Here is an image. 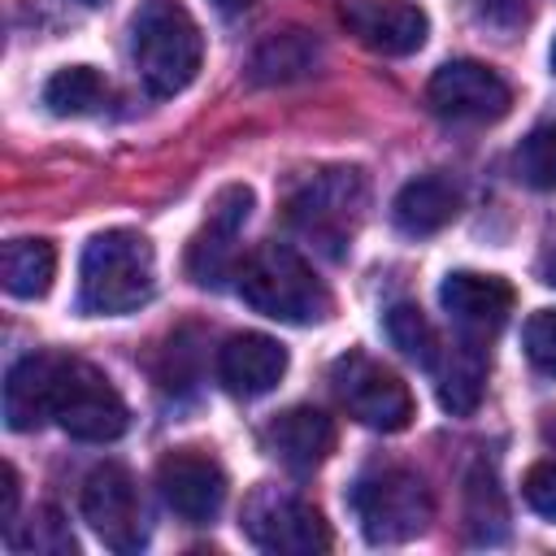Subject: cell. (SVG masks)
<instances>
[{
  "label": "cell",
  "instance_id": "obj_1",
  "mask_svg": "<svg viewBox=\"0 0 556 556\" xmlns=\"http://www.w3.org/2000/svg\"><path fill=\"white\" fill-rule=\"evenodd\" d=\"M156 256L139 230L113 226L87 239L78 261V308L96 317H122L152 300Z\"/></svg>",
  "mask_w": 556,
  "mask_h": 556
},
{
  "label": "cell",
  "instance_id": "obj_2",
  "mask_svg": "<svg viewBox=\"0 0 556 556\" xmlns=\"http://www.w3.org/2000/svg\"><path fill=\"white\" fill-rule=\"evenodd\" d=\"M130 56L152 96H178L204 65V35L182 0H143L130 17Z\"/></svg>",
  "mask_w": 556,
  "mask_h": 556
},
{
  "label": "cell",
  "instance_id": "obj_3",
  "mask_svg": "<svg viewBox=\"0 0 556 556\" xmlns=\"http://www.w3.org/2000/svg\"><path fill=\"white\" fill-rule=\"evenodd\" d=\"M235 278H239V295H243L256 313H265V317H274V321L313 326V321H321V317L330 313V291H326V282H321V278L313 274V265H308L295 248H287V243H261V248H252V252L239 261Z\"/></svg>",
  "mask_w": 556,
  "mask_h": 556
},
{
  "label": "cell",
  "instance_id": "obj_4",
  "mask_svg": "<svg viewBox=\"0 0 556 556\" xmlns=\"http://www.w3.org/2000/svg\"><path fill=\"white\" fill-rule=\"evenodd\" d=\"M352 513L361 521V534L378 547H391V543H408L417 539L430 517H434V500H430V486L404 469V465H382V469H369L356 478L352 486Z\"/></svg>",
  "mask_w": 556,
  "mask_h": 556
},
{
  "label": "cell",
  "instance_id": "obj_5",
  "mask_svg": "<svg viewBox=\"0 0 556 556\" xmlns=\"http://www.w3.org/2000/svg\"><path fill=\"white\" fill-rule=\"evenodd\" d=\"M52 421L83 443H113L126 434L130 413L117 387L96 369L91 361L78 356H56V378H52Z\"/></svg>",
  "mask_w": 556,
  "mask_h": 556
},
{
  "label": "cell",
  "instance_id": "obj_6",
  "mask_svg": "<svg viewBox=\"0 0 556 556\" xmlns=\"http://www.w3.org/2000/svg\"><path fill=\"white\" fill-rule=\"evenodd\" d=\"M365 208V178L361 169L334 165V169H317L291 200H287V217L300 235H308L313 243H321L326 252H343V243L356 235Z\"/></svg>",
  "mask_w": 556,
  "mask_h": 556
},
{
  "label": "cell",
  "instance_id": "obj_7",
  "mask_svg": "<svg viewBox=\"0 0 556 556\" xmlns=\"http://www.w3.org/2000/svg\"><path fill=\"white\" fill-rule=\"evenodd\" d=\"M330 382H334V395L339 404L369 430H382V434H395L413 421V391L408 382L387 369L382 361L365 356V352H348L334 361L330 369Z\"/></svg>",
  "mask_w": 556,
  "mask_h": 556
},
{
  "label": "cell",
  "instance_id": "obj_8",
  "mask_svg": "<svg viewBox=\"0 0 556 556\" xmlns=\"http://www.w3.org/2000/svg\"><path fill=\"white\" fill-rule=\"evenodd\" d=\"M239 526L261 552H274V556H313V552L330 547L326 517L308 500H300L291 491H278V486H261L243 504Z\"/></svg>",
  "mask_w": 556,
  "mask_h": 556
},
{
  "label": "cell",
  "instance_id": "obj_9",
  "mask_svg": "<svg viewBox=\"0 0 556 556\" xmlns=\"http://www.w3.org/2000/svg\"><path fill=\"white\" fill-rule=\"evenodd\" d=\"M83 517L113 552H139L148 543V513L126 465H96L83 482Z\"/></svg>",
  "mask_w": 556,
  "mask_h": 556
},
{
  "label": "cell",
  "instance_id": "obj_10",
  "mask_svg": "<svg viewBox=\"0 0 556 556\" xmlns=\"http://www.w3.org/2000/svg\"><path fill=\"white\" fill-rule=\"evenodd\" d=\"M426 100L447 122H500L513 104V87L482 61H447L434 70Z\"/></svg>",
  "mask_w": 556,
  "mask_h": 556
},
{
  "label": "cell",
  "instance_id": "obj_11",
  "mask_svg": "<svg viewBox=\"0 0 556 556\" xmlns=\"http://www.w3.org/2000/svg\"><path fill=\"white\" fill-rule=\"evenodd\" d=\"M156 486L161 500L182 517V521H213L226 504V473L213 456L204 452H169L156 465Z\"/></svg>",
  "mask_w": 556,
  "mask_h": 556
},
{
  "label": "cell",
  "instance_id": "obj_12",
  "mask_svg": "<svg viewBox=\"0 0 556 556\" xmlns=\"http://www.w3.org/2000/svg\"><path fill=\"white\" fill-rule=\"evenodd\" d=\"M343 26L369 52H382V56H408L430 35V17L413 0H348Z\"/></svg>",
  "mask_w": 556,
  "mask_h": 556
},
{
  "label": "cell",
  "instance_id": "obj_13",
  "mask_svg": "<svg viewBox=\"0 0 556 556\" xmlns=\"http://www.w3.org/2000/svg\"><path fill=\"white\" fill-rule=\"evenodd\" d=\"M513 287L495 274H478V269H456L443 278L439 287V304L443 313L469 334V339H491L508 313H513Z\"/></svg>",
  "mask_w": 556,
  "mask_h": 556
},
{
  "label": "cell",
  "instance_id": "obj_14",
  "mask_svg": "<svg viewBox=\"0 0 556 556\" xmlns=\"http://www.w3.org/2000/svg\"><path fill=\"white\" fill-rule=\"evenodd\" d=\"M252 213V187L235 182V187H222L208 204V222L204 230L191 239V252H187V269L200 287H217L222 274L230 269V243L239 239L243 222Z\"/></svg>",
  "mask_w": 556,
  "mask_h": 556
},
{
  "label": "cell",
  "instance_id": "obj_15",
  "mask_svg": "<svg viewBox=\"0 0 556 556\" xmlns=\"http://www.w3.org/2000/svg\"><path fill=\"white\" fill-rule=\"evenodd\" d=\"M287 374V348L261 330H243V334H230L217 352V378L230 395H265L282 382Z\"/></svg>",
  "mask_w": 556,
  "mask_h": 556
},
{
  "label": "cell",
  "instance_id": "obj_16",
  "mask_svg": "<svg viewBox=\"0 0 556 556\" xmlns=\"http://www.w3.org/2000/svg\"><path fill=\"white\" fill-rule=\"evenodd\" d=\"M265 447L287 469L308 473V469H317L334 452V421L321 408H313V404H295V408L278 413L265 426Z\"/></svg>",
  "mask_w": 556,
  "mask_h": 556
},
{
  "label": "cell",
  "instance_id": "obj_17",
  "mask_svg": "<svg viewBox=\"0 0 556 556\" xmlns=\"http://www.w3.org/2000/svg\"><path fill=\"white\" fill-rule=\"evenodd\" d=\"M52 378H56V352H30L9 369L4 378L9 430H35L52 417Z\"/></svg>",
  "mask_w": 556,
  "mask_h": 556
},
{
  "label": "cell",
  "instance_id": "obj_18",
  "mask_svg": "<svg viewBox=\"0 0 556 556\" xmlns=\"http://www.w3.org/2000/svg\"><path fill=\"white\" fill-rule=\"evenodd\" d=\"M460 213V191L452 178L443 174H421L413 182H404L391 200V222L404 235H434L443 230L452 217Z\"/></svg>",
  "mask_w": 556,
  "mask_h": 556
},
{
  "label": "cell",
  "instance_id": "obj_19",
  "mask_svg": "<svg viewBox=\"0 0 556 556\" xmlns=\"http://www.w3.org/2000/svg\"><path fill=\"white\" fill-rule=\"evenodd\" d=\"M56 278V248L48 239H9L0 252V282L13 300L48 295Z\"/></svg>",
  "mask_w": 556,
  "mask_h": 556
},
{
  "label": "cell",
  "instance_id": "obj_20",
  "mask_svg": "<svg viewBox=\"0 0 556 556\" xmlns=\"http://www.w3.org/2000/svg\"><path fill=\"white\" fill-rule=\"evenodd\" d=\"M434 382H439V404L456 417L473 413L478 400H482V382H486V365H482V352L460 343V348H443L439 361L430 365Z\"/></svg>",
  "mask_w": 556,
  "mask_h": 556
},
{
  "label": "cell",
  "instance_id": "obj_21",
  "mask_svg": "<svg viewBox=\"0 0 556 556\" xmlns=\"http://www.w3.org/2000/svg\"><path fill=\"white\" fill-rule=\"evenodd\" d=\"M317 65V43L304 30H278L252 52L256 83H295Z\"/></svg>",
  "mask_w": 556,
  "mask_h": 556
},
{
  "label": "cell",
  "instance_id": "obj_22",
  "mask_svg": "<svg viewBox=\"0 0 556 556\" xmlns=\"http://www.w3.org/2000/svg\"><path fill=\"white\" fill-rule=\"evenodd\" d=\"M104 91L109 87H104L100 70H91V65H65V70H56L43 83V104L56 117H78V113H91L104 100Z\"/></svg>",
  "mask_w": 556,
  "mask_h": 556
},
{
  "label": "cell",
  "instance_id": "obj_23",
  "mask_svg": "<svg viewBox=\"0 0 556 556\" xmlns=\"http://www.w3.org/2000/svg\"><path fill=\"white\" fill-rule=\"evenodd\" d=\"M382 326H387V339H391L408 361H417V365H426V369L439 361L443 343H439L434 326L426 321V313H421L417 304H395Z\"/></svg>",
  "mask_w": 556,
  "mask_h": 556
},
{
  "label": "cell",
  "instance_id": "obj_24",
  "mask_svg": "<svg viewBox=\"0 0 556 556\" xmlns=\"http://www.w3.org/2000/svg\"><path fill=\"white\" fill-rule=\"evenodd\" d=\"M9 547H13V552H35V556H74V552H78L70 526H65L61 513L48 508V504L30 513V521H26L22 534H9Z\"/></svg>",
  "mask_w": 556,
  "mask_h": 556
},
{
  "label": "cell",
  "instance_id": "obj_25",
  "mask_svg": "<svg viewBox=\"0 0 556 556\" xmlns=\"http://www.w3.org/2000/svg\"><path fill=\"white\" fill-rule=\"evenodd\" d=\"M517 178L534 191H556V126H534L517 148Z\"/></svg>",
  "mask_w": 556,
  "mask_h": 556
},
{
  "label": "cell",
  "instance_id": "obj_26",
  "mask_svg": "<svg viewBox=\"0 0 556 556\" xmlns=\"http://www.w3.org/2000/svg\"><path fill=\"white\" fill-rule=\"evenodd\" d=\"M521 343H526L530 365L556 378V308L530 313V317H526V330H521Z\"/></svg>",
  "mask_w": 556,
  "mask_h": 556
},
{
  "label": "cell",
  "instance_id": "obj_27",
  "mask_svg": "<svg viewBox=\"0 0 556 556\" xmlns=\"http://www.w3.org/2000/svg\"><path fill=\"white\" fill-rule=\"evenodd\" d=\"M521 495H526V504H530L539 517H552V521H556V460L530 465L526 478H521Z\"/></svg>",
  "mask_w": 556,
  "mask_h": 556
},
{
  "label": "cell",
  "instance_id": "obj_28",
  "mask_svg": "<svg viewBox=\"0 0 556 556\" xmlns=\"http://www.w3.org/2000/svg\"><path fill=\"white\" fill-rule=\"evenodd\" d=\"M539 282H547V287H556V222L543 230V248H539Z\"/></svg>",
  "mask_w": 556,
  "mask_h": 556
},
{
  "label": "cell",
  "instance_id": "obj_29",
  "mask_svg": "<svg viewBox=\"0 0 556 556\" xmlns=\"http://www.w3.org/2000/svg\"><path fill=\"white\" fill-rule=\"evenodd\" d=\"M0 526H4V534L17 526V469H13V465H4V508H0Z\"/></svg>",
  "mask_w": 556,
  "mask_h": 556
},
{
  "label": "cell",
  "instance_id": "obj_30",
  "mask_svg": "<svg viewBox=\"0 0 556 556\" xmlns=\"http://www.w3.org/2000/svg\"><path fill=\"white\" fill-rule=\"evenodd\" d=\"M248 4H252V0H217L222 13H239V9H248Z\"/></svg>",
  "mask_w": 556,
  "mask_h": 556
},
{
  "label": "cell",
  "instance_id": "obj_31",
  "mask_svg": "<svg viewBox=\"0 0 556 556\" xmlns=\"http://www.w3.org/2000/svg\"><path fill=\"white\" fill-rule=\"evenodd\" d=\"M552 70H556V39H552Z\"/></svg>",
  "mask_w": 556,
  "mask_h": 556
},
{
  "label": "cell",
  "instance_id": "obj_32",
  "mask_svg": "<svg viewBox=\"0 0 556 556\" xmlns=\"http://www.w3.org/2000/svg\"><path fill=\"white\" fill-rule=\"evenodd\" d=\"M87 4H100V0H87Z\"/></svg>",
  "mask_w": 556,
  "mask_h": 556
}]
</instances>
